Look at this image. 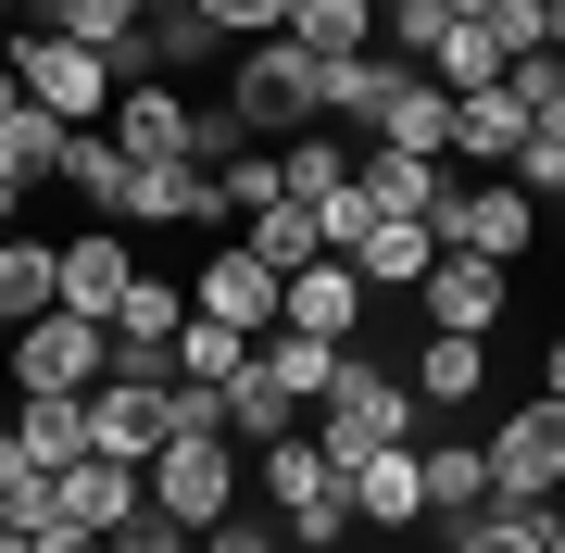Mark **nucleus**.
Listing matches in <instances>:
<instances>
[{
    "instance_id": "473e14b6",
    "label": "nucleus",
    "mask_w": 565,
    "mask_h": 553,
    "mask_svg": "<svg viewBox=\"0 0 565 553\" xmlns=\"http://www.w3.org/2000/svg\"><path fill=\"white\" fill-rule=\"evenodd\" d=\"M415 76H440L452 102H465V88H503V39H490V25H452V39L415 63Z\"/></svg>"
},
{
    "instance_id": "79ce46f5",
    "label": "nucleus",
    "mask_w": 565,
    "mask_h": 553,
    "mask_svg": "<svg viewBox=\"0 0 565 553\" xmlns=\"http://www.w3.org/2000/svg\"><path fill=\"white\" fill-rule=\"evenodd\" d=\"M202 25H214V39H277V25H289V0H202Z\"/></svg>"
},
{
    "instance_id": "2eb2a0df",
    "label": "nucleus",
    "mask_w": 565,
    "mask_h": 553,
    "mask_svg": "<svg viewBox=\"0 0 565 553\" xmlns=\"http://www.w3.org/2000/svg\"><path fill=\"white\" fill-rule=\"evenodd\" d=\"M377 151L452 164V88H440V76H390V102H377Z\"/></svg>"
},
{
    "instance_id": "4468645a",
    "label": "nucleus",
    "mask_w": 565,
    "mask_h": 553,
    "mask_svg": "<svg viewBox=\"0 0 565 553\" xmlns=\"http://www.w3.org/2000/svg\"><path fill=\"white\" fill-rule=\"evenodd\" d=\"M352 529H427V466H415V440H390V453L352 466Z\"/></svg>"
},
{
    "instance_id": "a18cd8bd",
    "label": "nucleus",
    "mask_w": 565,
    "mask_h": 553,
    "mask_svg": "<svg viewBox=\"0 0 565 553\" xmlns=\"http://www.w3.org/2000/svg\"><path fill=\"white\" fill-rule=\"evenodd\" d=\"M440 13H452V25H478V13H503V0H440Z\"/></svg>"
},
{
    "instance_id": "1a4fd4ad",
    "label": "nucleus",
    "mask_w": 565,
    "mask_h": 553,
    "mask_svg": "<svg viewBox=\"0 0 565 553\" xmlns=\"http://www.w3.org/2000/svg\"><path fill=\"white\" fill-rule=\"evenodd\" d=\"M114 139H126V164H202V102H177L163 76H139V88H114Z\"/></svg>"
},
{
    "instance_id": "dca6fc26",
    "label": "nucleus",
    "mask_w": 565,
    "mask_h": 553,
    "mask_svg": "<svg viewBox=\"0 0 565 553\" xmlns=\"http://www.w3.org/2000/svg\"><path fill=\"white\" fill-rule=\"evenodd\" d=\"M114 226H226V202H214V177H202V164H139Z\"/></svg>"
},
{
    "instance_id": "f8f14e48",
    "label": "nucleus",
    "mask_w": 565,
    "mask_h": 553,
    "mask_svg": "<svg viewBox=\"0 0 565 553\" xmlns=\"http://www.w3.org/2000/svg\"><path fill=\"white\" fill-rule=\"evenodd\" d=\"M415 302H427V328L490 340V328H503V265H478V252H440V265L415 277Z\"/></svg>"
},
{
    "instance_id": "5701e85b",
    "label": "nucleus",
    "mask_w": 565,
    "mask_h": 553,
    "mask_svg": "<svg viewBox=\"0 0 565 553\" xmlns=\"http://www.w3.org/2000/svg\"><path fill=\"white\" fill-rule=\"evenodd\" d=\"M390 76H415V63H390V51H340V63H315V126H327V114H340V126H377Z\"/></svg>"
},
{
    "instance_id": "20e7f679",
    "label": "nucleus",
    "mask_w": 565,
    "mask_h": 553,
    "mask_svg": "<svg viewBox=\"0 0 565 553\" xmlns=\"http://www.w3.org/2000/svg\"><path fill=\"white\" fill-rule=\"evenodd\" d=\"M139 478H151V515H177V529H226V503H239V440H226V428H177Z\"/></svg>"
},
{
    "instance_id": "f704fd0d",
    "label": "nucleus",
    "mask_w": 565,
    "mask_h": 553,
    "mask_svg": "<svg viewBox=\"0 0 565 553\" xmlns=\"http://www.w3.org/2000/svg\"><path fill=\"white\" fill-rule=\"evenodd\" d=\"M440 39H452V13H440V0H377V51H390V63H427Z\"/></svg>"
},
{
    "instance_id": "c03bdc74",
    "label": "nucleus",
    "mask_w": 565,
    "mask_h": 553,
    "mask_svg": "<svg viewBox=\"0 0 565 553\" xmlns=\"http://www.w3.org/2000/svg\"><path fill=\"white\" fill-rule=\"evenodd\" d=\"M541 403H565V340H553V352H541Z\"/></svg>"
},
{
    "instance_id": "603ef678",
    "label": "nucleus",
    "mask_w": 565,
    "mask_h": 553,
    "mask_svg": "<svg viewBox=\"0 0 565 553\" xmlns=\"http://www.w3.org/2000/svg\"><path fill=\"white\" fill-rule=\"evenodd\" d=\"M0 529H13V515H0Z\"/></svg>"
},
{
    "instance_id": "f257e3e1",
    "label": "nucleus",
    "mask_w": 565,
    "mask_h": 553,
    "mask_svg": "<svg viewBox=\"0 0 565 553\" xmlns=\"http://www.w3.org/2000/svg\"><path fill=\"white\" fill-rule=\"evenodd\" d=\"M302 428H315V453H327V466H364V453H390V440H415V390H403V365H364V352H352V365H340V390H327V403L302 415Z\"/></svg>"
},
{
    "instance_id": "cd10ccee",
    "label": "nucleus",
    "mask_w": 565,
    "mask_h": 553,
    "mask_svg": "<svg viewBox=\"0 0 565 553\" xmlns=\"http://www.w3.org/2000/svg\"><path fill=\"white\" fill-rule=\"evenodd\" d=\"M352 177L377 189V214H415V226H427V214L452 202V164H415V151H364Z\"/></svg>"
},
{
    "instance_id": "ddd939ff",
    "label": "nucleus",
    "mask_w": 565,
    "mask_h": 553,
    "mask_svg": "<svg viewBox=\"0 0 565 553\" xmlns=\"http://www.w3.org/2000/svg\"><path fill=\"white\" fill-rule=\"evenodd\" d=\"M139 515H151V478L139 466H114V453H76V466H63V529L114 541V529H139Z\"/></svg>"
},
{
    "instance_id": "5fc2aeb1",
    "label": "nucleus",
    "mask_w": 565,
    "mask_h": 553,
    "mask_svg": "<svg viewBox=\"0 0 565 553\" xmlns=\"http://www.w3.org/2000/svg\"><path fill=\"white\" fill-rule=\"evenodd\" d=\"M553 202H565V189H553Z\"/></svg>"
},
{
    "instance_id": "e433bc0d",
    "label": "nucleus",
    "mask_w": 565,
    "mask_h": 553,
    "mask_svg": "<svg viewBox=\"0 0 565 553\" xmlns=\"http://www.w3.org/2000/svg\"><path fill=\"white\" fill-rule=\"evenodd\" d=\"M490 39H503V63H527V51H565V0H503V13H478Z\"/></svg>"
},
{
    "instance_id": "a19ab883",
    "label": "nucleus",
    "mask_w": 565,
    "mask_h": 553,
    "mask_svg": "<svg viewBox=\"0 0 565 553\" xmlns=\"http://www.w3.org/2000/svg\"><path fill=\"white\" fill-rule=\"evenodd\" d=\"M139 51H151V76H163V63H214L226 39H214L202 13H139Z\"/></svg>"
},
{
    "instance_id": "6e6552de",
    "label": "nucleus",
    "mask_w": 565,
    "mask_h": 553,
    "mask_svg": "<svg viewBox=\"0 0 565 553\" xmlns=\"http://www.w3.org/2000/svg\"><path fill=\"white\" fill-rule=\"evenodd\" d=\"M565 491V403H527L503 415V440H490V503H553Z\"/></svg>"
},
{
    "instance_id": "ea45409f",
    "label": "nucleus",
    "mask_w": 565,
    "mask_h": 553,
    "mask_svg": "<svg viewBox=\"0 0 565 553\" xmlns=\"http://www.w3.org/2000/svg\"><path fill=\"white\" fill-rule=\"evenodd\" d=\"M364 226H377V189H364V177H340V189L315 202V240H327V252L352 265V252H364Z\"/></svg>"
},
{
    "instance_id": "0eeeda50",
    "label": "nucleus",
    "mask_w": 565,
    "mask_h": 553,
    "mask_svg": "<svg viewBox=\"0 0 565 553\" xmlns=\"http://www.w3.org/2000/svg\"><path fill=\"white\" fill-rule=\"evenodd\" d=\"M0 377L13 390H39V403H76V390H102V328H88V315H25L13 340H0Z\"/></svg>"
},
{
    "instance_id": "b1692460",
    "label": "nucleus",
    "mask_w": 565,
    "mask_h": 553,
    "mask_svg": "<svg viewBox=\"0 0 565 553\" xmlns=\"http://www.w3.org/2000/svg\"><path fill=\"white\" fill-rule=\"evenodd\" d=\"M214 428L239 440V453H264V440H289V428H302V403H289V390L264 377V365H239V377L214 390Z\"/></svg>"
},
{
    "instance_id": "49530a36",
    "label": "nucleus",
    "mask_w": 565,
    "mask_h": 553,
    "mask_svg": "<svg viewBox=\"0 0 565 553\" xmlns=\"http://www.w3.org/2000/svg\"><path fill=\"white\" fill-rule=\"evenodd\" d=\"M13 102H25V88H13V63H0V114H13Z\"/></svg>"
},
{
    "instance_id": "de8ad7c7",
    "label": "nucleus",
    "mask_w": 565,
    "mask_h": 553,
    "mask_svg": "<svg viewBox=\"0 0 565 553\" xmlns=\"http://www.w3.org/2000/svg\"><path fill=\"white\" fill-rule=\"evenodd\" d=\"M0 553H39V541H25V529H0Z\"/></svg>"
},
{
    "instance_id": "39448f33",
    "label": "nucleus",
    "mask_w": 565,
    "mask_h": 553,
    "mask_svg": "<svg viewBox=\"0 0 565 553\" xmlns=\"http://www.w3.org/2000/svg\"><path fill=\"white\" fill-rule=\"evenodd\" d=\"M427 240H440V252H478V265H515V252L541 240V202H527L515 177H465L452 164V202L427 214Z\"/></svg>"
},
{
    "instance_id": "423d86ee",
    "label": "nucleus",
    "mask_w": 565,
    "mask_h": 553,
    "mask_svg": "<svg viewBox=\"0 0 565 553\" xmlns=\"http://www.w3.org/2000/svg\"><path fill=\"white\" fill-rule=\"evenodd\" d=\"M13 88L39 114H63V126H102L114 114V63L76 51V39H51V25H13Z\"/></svg>"
},
{
    "instance_id": "3c124183",
    "label": "nucleus",
    "mask_w": 565,
    "mask_h": 553,
    "mask_svg": "<svg viewBox=\"0 0 565 553\" xmlns=\"http://www.w3.org/2000/svg\"><path fill=\"white\" fill-rule=\"evenodd\" d=\"M0 25H13V0H0Z\"/></svg>"
},
{
    "instance_id": "58836bf2",
    "label": "nucleus",
    "mask_w": 565,
    "mask_h": 553,
    "mask_svg": "<svg viewBox=\"0 0 565 553\" xmlns=\"http://www.w3.org/2000/svg\"><path fill=\"white\" fill-rule=\"evenodd\" d=\"M214 202H226V214H264V202H289L277 151H226V164H214Z\"/></svg>"
},
{
    "instance_id": "393cba45",
    "label": "nucleus",
    "mask_w": 565,
    "mask_h": 553,
    "mask_svg": "<svg viewBox=\"0 0 565 553\" xmlns=\"http://www.w3.org/2000/svg\"><path fill=\"white\" fill-rule=\"evenodd\" d=\"M177 328H189V289L177 277H126V302L102 315L114 352H177Z\"/></svg>"
},
{
    "instance_id": "a211bd4d",
    "label": "nucleus",
    "mask_w": 565,
    "mask_h": 553,
    "mask_svg": "<svg viewBox=\"0 0 565 553\" xmlns=\"http://www.w3.org/2000/svg\"><path fill=\"white\" fill-rule=\"evenodd\" d=\"M415 466H427V529H465V515L490 503V440H415Z\"/></svg>"
},
{
    "instance_id": "412c9836",
    "label": "nucleus",
    "mask_w": 565,
    "mask_h": 553,
    "mask_svg": "<svg viewBox=\"0 0 565 553\" xmlns=\"http://www.w3.org/2000/svg\"><path fill=\"white\" fill-rule=\"evenodd\" d=\"M490 390V340H452V328H427V352H415V415H465Z\"/></svg>"
},
{
    "instance_id": "8fccbe9b",
    "label": "nucleus",
    "mask_w": 565,
    "mask_h": 553,
    "mask_svg": "<svg viewBox=\"0 0 565 553\" xmlns=\"http://www.w3.org/2000/svg\"><path fill=\"white\" fill-rule=\"evenodd\" d=\"M553 553H565V515H553Z\"/></svg>"
},
{
    "instance_id": "4be33fe9",
    "label": "nucleus",
    "mask_w": 565,
    "mask_h": 553,
    "mask_svg": "<svg viewBox=\"0 0 565 553\" xmlns=\"http://www.w3.org/2000/svg\"><path fill=\"white\" fill-rule=\"evenodd\" d=\"M515 139H527V114L503 102V88H465V102H452V164H465V177H503Z\"/></svg>"
},
{
    "instance_id": "c756f323",
    "label": "nucleus",
    "mask_w": 565,
    "mask_h": 553,
    "mask_svg": "<svg viewBox=\"0 0 565 553\" xmlns=\"http://www.w3.org/2000/svg\"><path fill=\"white\" fill-rule=\"evenodd\" d=\"M13 440L39 453L51 478H63V466L88 453V390H76V403H39V390H13Z\"/></svg>"
},
{
    "instance_id": "7ed1b4c3",
    "label": "nucleus",
    "mask_w": 565,
    "mask_h": 553,
    "mask_svg": "<svg viewBox=\"0 0 565 553\" xmlns=\"http://www.w3.org/2000/svg\"><path fill=\"white\" fill-rule=\"evenodd\" d=\"M226 114H239V139H302V126H315V51L289 39V25L252 39L239 76H226Z\"/></svg>"
},
{
    "instance_id": "f03ea898",
    "label": "nucleus",
    "mask_w": 565,
    "mask_h": 553,
    "mask_svg": "<svg viewBox=\"0 0 565 553\" xmlns=\"http://www.w3.org/2000/svg\"><path fill=\"white\" fill-rule=\"evenodd\" d=\"M252 478H264V503L289 515V553H327V541H352V478L315 453V428L264 440V453H252Z\"/></svg>"
},
{
    "instance_id": "864d4df0",
    "label": "nucleus",
    "mask_w": 565,
    "mask_h": 553,
    "mask_svg": "<svg viewBox=\"0 0 565 553\" xmlns=\"http://www.w3.org/2000/svg\"><path fill=\"white\" fill-rule=\"evenodd\" d=\"M0 340H13V328H0Z\"/></svg>"
},
{
    "instance_id": "f3484780",
    "label": "nucleus",
    "mask_w": 565,
    "mask_h": 553,
    "mask_svg": "<svg viewBox=\"0 0 565 553\" xmlns=\"http://www.w3.org/2000/svg\"><path fill=\"white\" fill-rule=\"evenodd\" d=\"M126 177H139V164H126L114 126H63V177H51V189H76L88 226H114V214H126Z\"/></svg>"
},
{
    "instance_id": "bb28decb",
    "label": "nucleus",
    "mask_w": 565,
    "mask_h": 553,
    "mask_svg": "<svg viewBox=\"0 0 565 553\" xmlns=\"http://www.w3.org/2000/svg\"><path fill=\"white\" fill-rule=\"evenodd\" d=\"M427 265H440V240H427L415 214H377V226H364V252H352V277H364V289H415Z\"/></svg>"
},
{
    "instance_id": "9d476101",
    "label": "nucleus",
    "mask_w": 565,
    "mask_h": 553,
    "mask_svg": "<svg viewBox=\"0 0 565 553\" xmlns=\"http://www.w3.org/2000/svg\"><path fill=\"white\" fill-rule=\"evenodd\" d=\"M177 390V377H163ZM151 377H102L88 390V453H114V466H151L163 440H177V403H163Z\"/></svg>"
},
{
    "instance_id": "37998d69",
    "label": "nucleus",
    "mask_w": 565,
    "mask_h": 553,
    "mask_svg": "<svg viewBox=\"0 0 565 553\" xmlns=\"http://www.w3.org/2000/svg\"><path fill=\"white\" fill-rule=\"evenodd\" d=\"M39 553H102V541H88V529H63V515H51V529H39Z\"/></svg>"
},
{
    "instance_id": "09e8293b",
    "label": "nucleus",
    "mask_w": 565,
    "mask_h": 553,
    "mask_svg": "<svg viewBox=\"0 0 565 553\" xmlns=\"http://www.w3.org/2000/svg\"><path fill=\"white\" fill-rule=\"evenodd\" d=\"M0 63H13V25H0Z\"/></svg>"
},
{
    "instance_id": "9b49d317",
    "label": "nucleus",
    "mask_w": 565,
    "mask_h": 553,
    "mask_svg": "<svg viewBox=\"0 0 565 553\" xmlns=\"http://www.w3.org/2000/svg\"><path fill=\"white\" fill-rule=\"evenodd\" d=\"M189 315H214V328L264 340V328H277V315H289V277H277V265H252V252L226 240L214 265H202V289H189Z\"/></svg>"
},
{
    "instance_id": "aec40b11",
    "label": "nucleus",
    "mask_w": 565,
    "mask_h": 553,
    "mask_svg": "<svg viewBox=\"0 0 565 553\" xmlns=\"http://www.w3.org/2000/svg\"><path fill=\"white\" fill-rule=\"evenodd\" d=\"M277 328H315V340H352V328H364V277L340 265V252H315V265L289 277V315H277Z\"/></svg>"
},
{
    "instance_id": "7c9ffc66",
    "label": "nucleus",
    "mask_w": 565,
    "mask_h": 553,
    "mask_svg": "<svg viewBox=\"0 0 565 553\" xmlns=\"http://www.w3.org/2000/svg\"><path fill=\"white\" fill-rule=\"evenodd\" d=\"M440 553H553V503H478Z\"/></svg>"
},
{
    "instance_id": "4c0bfd02",
    "label": "nucleus",
    "mask_w": 565,
    "mask_h": 553,
    "mask_svg": "<svg viewBox=\"0 0 565 553\" xmlns=\"http://www.w3.org/2000/svg\"><path fill=\"white\" fill-rule=\"evenodd\" d=\"M51 39L114 51V39H139V0H51Z\"/></svg>"
},
{
    "instance_id": "2f4dec72",
    "label": "nucleus",
    "mask_w": 565,
    "mask_h": 553,
    "mask_svg": "<svg viewBox=\"0 0 565 553\" xmlns=\"http://www.w3.org/2000/svg\"><path fill=\"white\" fill-rule=\"evenodd\" d=\"M289 39H302L315 63H340V51H377V0H289Z\"/></svg>"
},
{
    "instance_id": "c9c22d12",
    "label": "nucleus",
    "mask_w": 565,
    "mask_h": 553,
    "mask_svg": "<svg viewBox=\"0 0 565 553\" xmlns=\"http://www.w3.org/2000/svg\"><path fill=\"white\" fill-rule=\"evenodd\" d=\"M277 177H289V202H327V189H340V177H352V151H340V139H327V126H302V139H289V151H277Z\"/></svg>"
},
{
    "instance_id": "c85d7f7f",
    "label": "nucleus",
    "mask_w": 565,
    "mask_h": 553,
    "mask_svg": "<svg viewBox=\"0 0 565 553\" xmlns=\"http://www.w3.org/2000/svg\"><path fill=\"white\" fill-rule=\"evenodd\" d=\"M239 252H252V265H277V277H302L315 265V202H264V214H239Z\"/></svg>"
},
{
    "instance_id": "72a5a7b5",
    "label": "nucleus",
    "mask_w": 565,
    "mask_h": 553,
    "mask_svg": "<svg viewBox=\"0 0 565 553\" xmlns=\"http://www.w3.org/2000/svg\"><path fill=\"white\" fill-rule=\"evenodd\" d=\"M239 365H252V340H239V328H214V315H189V328H177V377H202V390H226Z\"/></svg>"
},
{
    "instance_id": "a878e982",
    "label": "nucleus",
    "mask_w": 565,
    "mask_h": 553,
    "mask_svg": "<svg viewBox=\"0 0 565 553\" xmlns=\"http://www.w3.org/2000/svg\"><path fill=\"white\" fill-rule=\"evenodd\" d=\"M51 302H63V252L0 226V328H25V315H51Z\"/></svg>"
},
{
    "instance_id": "6ab92c4d",
    "label": "nucleus",
    "mask_w": 565,
    "mask_h": 553,
    "mask_svg": "<svg viewBox=\"0 0 565 553\" xmlns=\"http://www.w3.org/2000/svg\"><path fill=\"white\" fill-rule=\"evenodd\" d=\"M51 252H63V315H88V328H102V315L126 302V277H139L114 226H88V240H51Z\"/></svg>"
}]
</instances>
